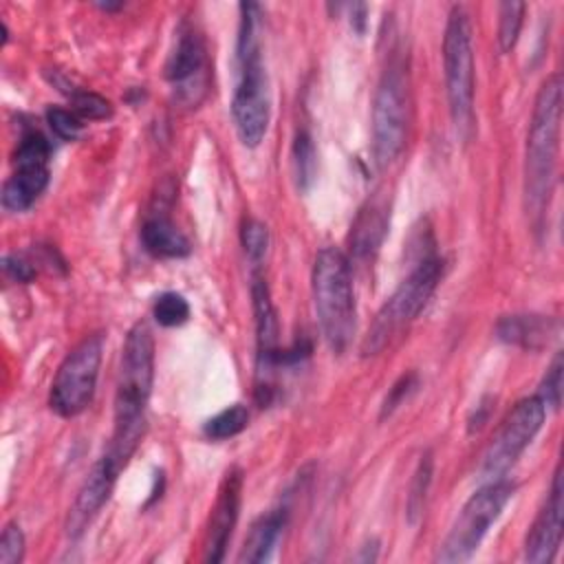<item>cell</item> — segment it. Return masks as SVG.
Listing matches in <instances>:
<instances>
[{"label": "cell", "instance_id": "1", "mask_svg": "<svg viewBox=\"0 0 564 564\" xmlns=\"http://www.w3.org/2000/svg\"><path fill=\"white\" fill-rule=\"evenodd\" d=\"M154 381V337L145 322H137L121 350L115 392V427L104 452L115 471H123L145 434V408Z\"/></svg>", "mask_w": 564, "mask_h": 564}, {"label": "cell", "instance_id": "2", "mask_svg": "<svg viewBox=\"0 0 564 564\" xmlns=\"http://www.w3.org/2000/svg\"><path fill=\"white\" fill-rule=\"evenodd\" d=\"M236 57L238 84L231 99V119L238 139L247 148H258L271 119V93L260 46V7L256 2L240 4Z\"/></svg>", "mask_w": 564, "mask_h": 564}, {"label": "cell", "instance_id": "3", "mask_svg": "<svg viewBox=\"0 0 564 564\" xmlns=\"http://www.w3.org/2000/svg\"><path fill=\"white\" fill-rule=\"evenodd\" d=\"M562 121V77L555 73L546 77L538 90L533 115L527 134L524 154V203L531 216H542L549 205Z\"/></svg>", "mask_w": 564, "mask_h": 564}, {"label": "cell", "instance_id": "4", "mask_svg": "<svg viewBox=\"0 0 564 564\" xmlns=\"http://www.w3.org/2000/svg\"><path fill=\"white\" fill-rule=\"evenodd\" d=\"M313 302L322 335L333 352H344L355 335L357 308L350 262L337 247H324L313 262Z\"/></svg>", "mask_w": 564, "mask_h": 564}, {"label": "cell", "instance_id": "5", "mask_svg": "<svg viewBox=\"0 0 564 564\" xmlns=\"http://www.w3.org/2000/svg\"><path fill=\"white\" fill-rule=\"evenodd\" d=\"M441 275L443 260L434 251H427L375 315L361 341L364 357L379 355L425 308Z\"/></svg>", "mask_w": 564, "mask_h": 564}, {"label": "cell", "instance_id": "6", "mask_svg": "<svg viewBox=\"0 0 564 564\" xmlns=\"http://www.w3.org/2000/svg\"><path fill=\"white\" fill-rule=\"evenodd\" d=\"M445 93L454 128L467 137L474 126V51L471 24L463 7H452L443 35Z\"/></svg>", "mask_w": 564, "mask_h": 564}, {"label": "cell", "instance_id": "7", "mask_svg": "<svg viewBox=\"0 0 564 564\" xmlns=\"http://www.w3.org/2000/svg\"><path fill=\"white\" fill-rule=\"evenodd\" d=\"M410 90L408 70L401 59L388 62L372 101V156L377 165L394 161L408 137Z\"/></svg>", "mask_w": 564, "mask_h": 564}, {"label": "cell", "instance_id": "8", "mask_svg": "<svg viewBox=\"0 0 564 564\" xmlns=\"http://www.w3.org/2000/svg\"><path fill=\"white\" fill-rule=\"evenodd\" d=\"M516 485L507 478L485 482L471 498L463 505L458 518L454 520L447 538L443 540L436 560L443 564L467 562L482 538L487 535L489 527L498 520L507 502L511 500Z\"/></svg>", "mask_w": 564, "mask_h": 564}, {"label": "cell", "instance_id": "9", "mask_svg": "<svg viewBox=\"0 0 564 564\" xmlns=\"http://www.w3.org/2000/svg\"><path fill=\"white\" fill-rule=\"evenodd\" d=\"M104 333L86 335L64 357L48 392V405L55 414L70 419L90 405L104 357Z\"/></svg>", "mask_w": 564, "mask_h": 564}, {"label": "cell", "instance_id": "10", "mask_svg": "<svg viewBox=\"0 0 564 564\" xmlns=\"http://www.w3.org/2000/svg\"><path fill=\"white\" fill-rule=\"evenodd\" d=\"M544 419H546V405L538 394L520 399L513 405V410L507 414L500 430L496 432V436L491 438V443L482 454V463L478 469L480 480L491 482V480L505 478L507 471L520 458V454L535 438Z\"/></svg>", "mask_w": 564, "mask_h": 564}, {"label": "cell", "instance_id": "11", "mask_svg": "<svg viewBox=\"0 0 564 564\" xmlns=\"http://www.w3.org/2000/svg\"><path fill=\"white\" fill-rule=\"evenodd\" d=\"M165 79L172 86L174 101L185 108H196L209 86V62L200 31L181 22L174 40V48L165 62Z\"/></svg>", "mask_w": 564, "mask_h": 564}, {"label": "cell", "instance_id": "12", "mask_svg": "<svg viewBox=\"0 0 564 564\" xmlns=\"http://www.w3.org/2000/svg\"><path fill=\"white\" fill-rule=\"evenodd\" d=\"M51 143L37 130H26L13 152V174L2 185V207L24 212L48 185Z\"/></svg>", "mask_w": 564, "mask_h": 564}, {"label": "cell", "instance_id": "13", "mask_svg": "<svg viewBox=\"0 0 564 564\" xmlns=\"http://www.w3.org/2000/svg\"><path fill=\"white\" fill-rule=\"evenodd\" d=\"M251 306L256 324V401L260 405L273 399V372L280 366V324L267 280L253 271Z\"/></svg>", "mask_w": 564, "mask_h": 564}, {"label": "cell", "instance_id": "14", "mask_svg": "<svg viewBox=\"0 0 564 564\" xmlns=\"http://www.w3.org/2000/svg\"><path fill=\"white\" fill-rule=\"evenodd\" d=\"M242 471L238 467H231L218 489V498L214 502L207 535H205V562H223L227 544L231 540L234 527L238 522L240 513V500H242Z\"/></svg>", "mask_w": 564, "mask_h": 564}, {"label": "cell", "instance_id": "15", "mask_svg": "<svg viewBox=\"0 0 564 564\" xmlns=\"http://www.w3.org/2000/svg\"><path fill=\"white\" fill-rule=\"evenodd\" d=\"M562 513H564V494H562V467L557 465L549 498L540 513L535 516L527 540H524V560L531 564H546L555 557L562 542Z\"/></svg>", "mask_w": 564, "mask_h": 564}, {"label": "cell", "instance_id": "16", "mask_svg": "<svg viewBox=\"0 0 564 564\" xmlns=\"http://www.w3.org/2000/svg\"><path fill=\"white\" fill-rule=\"evenodd\" d=\"M117 476L106 467V463L99 458L93 469L88 471L84 485L77 491V498L73 502V507L68 509V518H66V533L70 538H79L88 524L93 522V518L99 513V509L106 505V500L110 498L112 485H115Z\"/></svg>", "mask_w": 564, "mask_h": 564}, {"label": "cell", "instance_id": "17", "mask_svg": "<svg viewBox=\"0 0 564 564\" xmlns=\"http://www.w3.org/2000/svg\"><path fill=\"white\" fill-rule=\"evenodd\" d=\"M557 333V322L544 315H502L496 324V337L509 346L538 350Z\"/></svg>", "mask_w": 564, "mask_h": 564}, {"label": "cell", "instance_id": "18", "mask_svg": "<svg viewBox=\"0 0 564 564\" xmlns=\"http://www.w3.org/2000/svg\"><path fill=\"white\" fill-rule=\"evenodd\" d=\"M289 518V509L286 507H275L267 513H262L249 529L247 538H245V546L238 555V562H249V564H262L271 557L284 524Z\"/></svg>", "mask_w": 564, "mask_h": 564}, {"label": "cell", "instance_id": "19", "mask_svg": "<svg viewBox=\"0 0 564 564\" xmlns=\"http://www.w3.org/2000/svg\"><path fill=\"white\" fill-rule=\"evenodd\" d=\"M143 249L154 258H185L192 251L187 236L165 214H150L141 227Z\"/></svg>", "mask_w": 564, "mask_h": 564}, {"label": "cell", "instance_id": "20", "mask_svg": "<svg viewBox=\"0 0 564 564\" xmlns=\"http://www.w3.org/2000/svg\"><path fill=\"white\" fill-rule=\"evenodd\" d=\"M388 229V216H386V207L377 200H368L352 227H350V251L355 258H370L375 256V251L381 247L383 236Z\"/></svg>", "mask_w": 564, "mask_h": 564}, {"label": "cell", "instance_id": "21", "mask_svg": "<svg viewBox=\"0 0 564 564\" xmlns=\"http://www.w3.org/2000/svg\"><path fill=\"white\" fill-rule=\"evenodd\" d=\"M291 167L293 178L300 192H308L317 174V154L313 145V137L306 130H297L291 145Z\"/></svg>", "mask_w": 564, "mask_h": 564}, {"label": "cell", "instance_id": "22", "mask_svg": "<svg viewBox=\"0 0 564 564\" xmlns=\"http://www.w3.org/2000/svg\"><path fill=\"white\" fill-rule=\"evenodd\" d=\"M432 474H434V456H432V452H425L419 458V465L414 469V476H412V482H410V491H408V502H405L408 511L405 513H408L410 524H416V520L423 513V507H425V500H427V491H430V485H432Z\"/></svg>", "mask_w": 564, "mask_h": 564}, {"label": "cell", "instance_id": "23", "mask_svg": "<svg viewBox=\"0 0 564 564\" xmlns=\"http://www.w3.org/2000/svg\"><path fill=\"white\" fill-rule=\"evenodd\" d=\"M247 423H249V410L240 403H234L220 410L218 414H214L212 419H207L203 425V432L212 441H225L240 434L247 427Z\"/></svg>", "mask_w": 564, "mask_h": 564}, {"label": "cell", "instance_id": "24", "mask_svg": "<svg viewBox=\"0 0 564 564\" xmlns=\"http://www.w3.org/2000/svg\"><path fill=\"white\" fill-rule=\"evenodd\" d=\"M524 9V2H502L498 7V46L502 53L516 46L522 29Z\"/></svg>", "mask_w": 564, "mask_h": 564}, {"label": "cell", "instance_id": "25", "mask_svg": "<svg viewBox=\"0 0 564 564\" xmlns=\"http://www.w3.org/2000/svg\"><path fill=\"white\" fill-rule=\"evenodd\" d=\"M152 315L154 319L161 324V326H181L187 322L189 317V304L187 300L181 295V293H174V291H167V293H161L156 300H154V306H152Z\"/></svg>", "mask_w": 564, "mask_h": 564}, {"label": "cell", "instance_id": "26", "mask_svg": "<svg viewBox=\"0 0 564 564\" xmlns=\"http://www.w3.org/2000/svg\"><path fill=\"white\" fill-rule=\"evenodd\" d=\"M240 240H242V249H245L249 262L253 267H258L264 260L267 249H269V229H267V225H262L256 218L245 220L242 229H240Z\"/></svg>", "mask_w": 564, "mask_h": 564}, {"label": "cell", "instance_id": "27", "mask_svg": "<svg viewBox=\"0 0 564 564\" xmlns=\"http://www.w3.org/2000/svg\"><path fill=\"white\" fill-rule=\"evenodd\" d=\"M68 97H70L73 110H75L82 119L97 121V119H106V117L112 115L110 101H108L106 97H101L99 93L84 90V88H73V93H70Z\"/></svg>", "mask_w": 564, "mask_h": 564}, {"label": "cell", "instance_id": "28", "mask_svg": "<svg viewBox=\"0 0 564 564\" xmlns=\"http://www.w3.org/2000/svg\"><path fill=\"white\" fill-rule=\"evenodd\" d=\"M46 121H48L51 130L64 141H75L84 128L82 117L75 110H66V108H57V106H51L46 110Z\"/></svg>", "mask_w": 564, "mask_h": 564}, {"label": "cell", "instance_id": "29", "mask_svg": "<svg viewBox=\"0 0 564 564\" xmlns=\"http://www.w3.org/2000/svg\"><path fill=\"white\" fill-rule=\"evenodd\" d=\"M562 372H564V364H562V352H557L540 383V390H538V397L544 401V405H551V408H560L562 403Z\"/></svg>", "mask_w": 564, "mask_h": 564}, {"label": "cell", "instance_id": "30", "mask_svg": "<svg viewBox=\"0 0 564 564\" xmlns=\"http://www.w3.org/2000/svg\"><path fill=\"white\" fill-rule=\"evenodd\" d=\"M24 557V533L20 524L9 522L0 538V564H20Z\"/></svg>", "mask_w": 564, "mask_h": 564}, {"label": "cell", "instance_id": "31", "mask_svg": "<svg viewBox=\"0 0 564 564\" xmlns=\"http://www.w3.org/2000/svg\"><path fill=\"white\" fill-rule=\"evenodd\" d=\"M416 386H419V379H416V375L414 372H408V375H403V377H399L397 379V383L390 388V392L386 394V399H383V405H381V419H386V416H390L414 390H416Z\"/></svg>", "mask_w": 564, "mask_h": 564}, {"label": "cell", "instance_id": "32", "mask_svg": "<svg viewBox=\"0 0 564 564\" xmlns=\"http://www.w3.org/2000/svg\"><path fill=\"white\" fill-rule=\"evenodd\" d=\"M2 269L15 282H31L37 273L35 264L31 260H26L24 256H20V253H7L2 258Z\"/></svg>", "mask_w": 564, "mask_h": 564}, {"label": "cell", "instance_id": "33", "mask_svg": "<svg viewBox=\"0 0 564 564\" xmlns=\"http://www.w3.org/2000/svg\"><path fill=\"white\" fill-rule=\"evenodd\" d=\"M348 11H350V26H352V31L357 33V35H364L366 33V24H368V4H364V2H355V4H350L348 7Z\"/></svg>", "mask_w": 564, "mask_h": 564}, {"label": "cell", "instance_id": "34", "mask_svg": "<svg viewBox=\"0 0 564 564\" xmlns=\"http://www.w3.org/2000/svg\"><path fill=\"white\" fill-rule=\"evenodd\" d=\"M97 7H99L101 11H117V9H121L123 4H121V2H97Z\"/></svg>", "mask_w": 564, "mask_h": 564}]
</instances>
